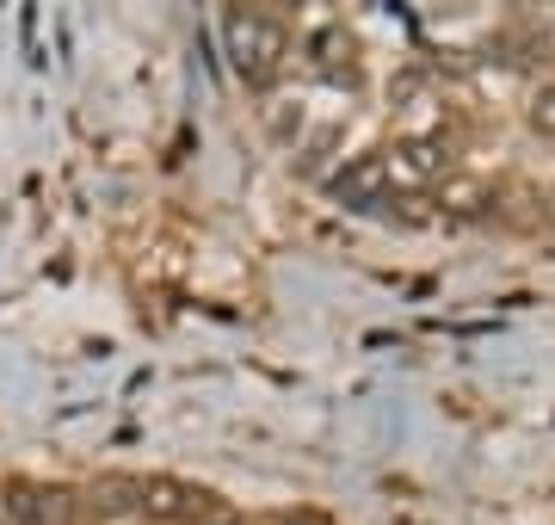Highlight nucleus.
I'll use <instances>...</instances> for the list:
<instances>
[{
    "instance_id": "f257e3e1",
    "label": "nucleus",
    "mask_w": 555,
    "mask_h": 525,
    "mask_svg": "<svg viewBox=\"0 0 555 525\" xmlns=\"http://www.w3.org/2000/svg\"><path fill=\"white\" fill-rule=\"evenodd\" d=\"M229 56H235L241 81L266 87L291 56V31L272 20V13H229Z\"/></svg>"
},
{
    "instance_id": "f03ea898",
    "label": "nucleus",
    "mask_w": 555,
    "mask_h": 525,
    "mask_svg": "<svg viewBox=\"0 0 555 525\" xmlns=\"http://www.w3.org/2000/svg\"><path fill=\"white\" fill-rule=\"evenodd\" d=\"M204 507V495L192 483H179V476H149V483H137V513L155 525H179L192 520Z\"/></svg>"
},
{
    "instance_id": "7ed1b4c3",
    "label": "nucleus",
    "mask_w": 555,
    "mask_h": 525,
    "mask_svg": "<svg viewBox=\"0 0 555 525\" xmlns=\"http://www.w3.org/2000/svg\"><path fill=\"white\" fill-rule=\"evenodd\" d=\"M334 192H339L346 204L383 199V192H389V162H383V155H358L352 167H339V174H334Z\"/></svg>"
},
{
    "instance_id": "20e7f679",
    "label": "nucleus",
    "mask_w": 555,
    "mask_h": 525,
    "mask_svg": "<svg viewBox=\"0 0 555 525\" xmlns=\"http://www.w3.org/2000/svg\"><path fill=\"white\" fill-rule=\"evenodd\" d=\"M7 507V525H62V513H68V495L62 488H20L13 501H0Z\"/></svg>"
},
{
    "instance_id": "39448f33",
    "label": "nucleus",
    "mask_w": 555,
    "mask_h": 525,
    "mask_svg": "<svg viewBox=\"0 0 555 525\" xmlns=\"http://www.w3.org/2000/svg\"><path fill=\"white\" fill-rule=\"evenodd\" d=\"M408 167H414V174H438V167H444V142H408Z\"/></svg>"
},
{
    "instance_id": "423d86ee",
    "label": "nucleus",
    "mask_w": 555,
    "mask_h": 525,
    "mask_svg": "<svg viewBox=\"0 0 555 525\" xmlns=\"http://www.w3.org/2000/svg\"><path fill=\"white\" fill-rule=\"evenodd\" d=\"M531 124L543 130V137H555V87H543V93L531 100Z\"/></svg>"
},
{
    "instance_id": "0eeeda50",
    "label": "nucleus",
    "mask_w": 555,
    "mask_h": 525,
    "mask_svg": "<svg viewBox=\"0 0 555 525\" xmlns=\"http://www.w3.org/2000/svg\"><path fill=\"white\" fill-rule=\"evenodd\" d=\"M315 50H321V68H339V50H346V38L327 25V31H315Z\"/></svg>"
},
{
    "instance_id": "6e6552de",
    "label": "nucleus",
    "mask_w": 555,
    "mask_h": 525,
    "mask_svg": "<svg viewBox=\"0 0 555 525\" xmlns=\"http://www.w3.org/2000/svg\"><path fill=\"white\" fill-rule=\"evenodd\" d=\"M0 525H7V507H0Z\"/></svg>"
},
{
    "instance_id": "1a4fd4ad",
    "label": "nucleus",
    "mask_w": 555,
    "mask_h": 525,
    "mask_svg": "<svg viewBox=\"0 0 555 525\" xmlns=\"http://www.w3.org/2000/svg\"><path fill=\"white\" fill-rule=\"evenodd\" d=\"M302 525H315V520H302Z\"/></svg>"
}]
</instances>
